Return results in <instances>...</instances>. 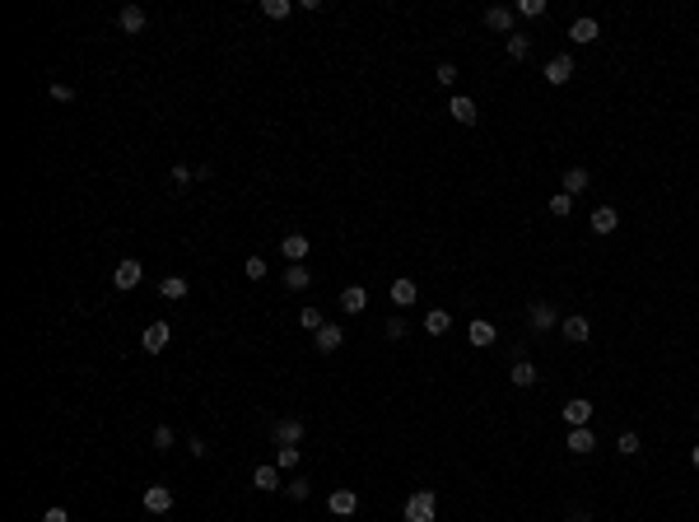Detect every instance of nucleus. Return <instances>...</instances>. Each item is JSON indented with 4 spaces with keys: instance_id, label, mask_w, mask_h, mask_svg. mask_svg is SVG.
<instances>
[{
    "instance_id": "5",
    "label": "nucleus",
    "mask_w": 699,
    "mask_h": 522,
    "mask_svg": "<svg viewBox=\"0 0 699 522\" xmlns=\"http://www.w3.org/2000/svg\"><path fill=\"white\" fill-rule=\"evenodd\" d=\"M140 280H144V266L135 261V256H122V261H117V271H112V285H117V289H135Z\"/></svg>"
},
{
    "instance_id": "44",
    "label": "nucleus",
    "mask_w": 699,
    "mask_h": 522,
    "mask_svg": "<svg viewBox=\"0 0 699 522\" xmlns=\"http://www.w3.org/2000/svg\"><path fill=\"white\" fill-rule=\"evenodd\" d=\"M690 462H695V471H699V448H690Z\"/></svg>"
},
{
    "instance_id": "19",
    "label": "nucleus",
    "mask_w": 699,
    "mask_h": 522,
    "mask_svg": "<svg viewBox=\"0 0 699 522\" xmlns=\"http://www.w3.org/2000/svg\"><path fill=\"white\" fill-rule=\"evenodd\" d=\"M308 238L303 234H285V243H280V252H285V261H303V256H308Z\"/></svg>"
},
{
    "instance_id": "18",
    "label": "nucleus",
    "mask_w": 699,
    "mask_h": 522,
    "mask_svg": "<svg viewBox=\"0 0 699 522\" xmlns=\"http://www.w3.org/2000/svg\"><path fill=\"white\" fill-rule=\"evenodd\" d=\"M252 489H285L280 485V467H252Z\"/></svg>"
},
{
    "instance_id": "22",
    "label": "nucleus",
    "mask_w": 699,
    "mask_h": 522,
    "mask_svg": "<svg viewBox=\"0 0 699 522\" xmlns=\"http://www.w3.org/2000/svg\"><path fill=\"white\" fill-rule=\"evenodd\" d=\"M117 23H122V33H140V28H144L149 19H144V10H140V5H126V10L117 14Z\"/></svg>"
},
{
    "instance_id": "3",
    "label": "nucleus",
    "mask_w": 699,
    "mask_h": 522,
    "mask_svg": "<svg viewBox=\"0 0 699 522\" xmlns=\"http://www.w3.org/2000/svg\"><path fill=\"white\" fill-rule=\"evenodd\" d=\"M555 303L550 299H532L527 303V322H532V331H550V327H555Z\"/></svg>"
},
{
    "instance_id": "1",
    "label": "nucleus",
    "mask_w": 699,
    "mask_h": 522,
    "mask_svg": "<svg viewBox=\"0 0 699 522\" xmlns=\"http://www.w3.org/2000/svg\"><path fill=\"white\" fill-rule=\"evenodd\" d=\"M438 518V494L433 489H415L406 499V522H433Z\"/></svg>"
},
{
    "instance_id": "40",
    "label": "nucleus",
    "mask_w": 699,
    "mask_h": 522,
    "mask_svg": "<svg viewBox=\"0 0 699 522\" xmlns=\"http://www.w3.org/2000/svg\"><path fill=\"white\" fill-rule=\"evenodd\" d=\"M52 98L56 103H70V98H75V89H70V84H52Z\"/></svg>"
},
{
    "instance_id": "4",
    "label": "nucleus",
    "mask_w": 699,
    "mask_h": 522,
    "mask_svg": "<svg viewBox=\"0 0 699 522\" xmlns=\"http://www.w3.org/2000/svg\"><path fill=\"white\" fill-rule=\"evenodd\" d=\"M559 415H564L569 429H588V420H592V401H588V397H569Z\"/></svg>"
},
{
    "instance_id": "20",
    "label": "nucleus",
    "mask_w": 699,
    "mask_h": 522,
    "mask_svg": "<svg viewBox=\"0 0 699 522\" xmlns=\"http://www.w3.org/2000/svg\"><path fill=\"white\" fill-rule=\"evenodd\" d=\"M508 378H513V387H532V382H536V364H532V359H513Z\"/></svg>"
},
{
    "instance_id": "10",
    "label": "nucleus",
    "mask_w": 699,
    "mask_h": 522,
    "mask_svg": "<svg viewBox=\"0 0 699 522\" xmlns=\"http://www.w3.org/2000/svg\"><path fill=\"white\" fill-rule=\"evenodd\" d=\"M559 331H564L569 345H588L592 327H588V317H583V312H574V317H564V327H559Z\"/></svg>"
},
{
    "instance_id": "17",
    "label": "nucleus",
    "mask_w": 699,
    "mask_h": 522,
    "mask_svg": "<svg viewBox=\"0 0 699 522\" xmlns=\"http://www.w3.org/2000/svg\"><path fill=\"white\" fill-rule=\"evenodd\" d=\"M341 308L345 312H364L368 308V289L364 285H345L341 289Z\"/></svg>"
},
{
    "instance_id": "33",
    "label": "nucleus",
    "mask_w": 699,
    "mask_h": 522,
    "mask_svg": "<svg viewBox=\"0 0 699 522\" xmlns=\"http://www.w3.org/2000/svg\"><path fill=\"white\" fill-rule=\"evenodd\" d=\"M518 14H522V19H541V14H545V0H518Z\"/></svg>"
},
{
    "instance_id": "32",
    "label": "nucleus",
    "mask_w": 699,
    "mask_h": 522,
    "mask_svg": "<svg viewBox=\"0 0 699 522\" xmlns=\"http://www.w3.org/2000/svg\"><path fill=\"white\" fill-rule=\"evenodd\" d=\"M615 448H620V457H634V453H639L644 443H639V433H634V429H625V433H620V443H615Z\"/></svg>"
},
{
    "instance_id": "14",
    "label": "nucleus",
    "mask_w": 699,
    "mask_h": 522,
    "mask_svg": "<svg viewBox=\"0 0 699 522\" xmlns=\"http://www.w3.org/2000/svg\"><path fill=\"white\" fill-rule=\"evenodd\" d=\"M588 224H592V234H601V238H606V234H615V224H620V215L610 210V205H597Z\"/></svg>"
},
{
    "instance_id": "15",
    "label": "nucleus",
    "mask_w": 699,
    "mask_h": 522,
    "mask_svg": "<svg viewBox=\"0 0 699 522\" xmlns=\"http://www.w3.org/2000/svg\"><path fill=\"white\" fill-rule=\"evenodd\" d=\"M326 504H331L336 518H350V513L359 509V494H355V489H331V499H326Z\"/></svg>"
},
{
    "instance_id": "43",
    "label": "nucleus",
    "mask_w": 699,
    "mask_h": 522,
    "mask_svg": "<svg viewBox=\"0 0 699 522\" xmlns=\"http://www.w3.org/2000/svg\"><path fill=\"white\" fill-rule=\"evenodd\" d=\"M187 453H191V457H205L210 448H205V438H191V443H187Z\"/></svg>"
},
{
    "instance_id": "7",
    "label": "nucleus",
    "mask_w": 699,
    "mask_h": 522,
    "mask_svg": "<svg viewBox=\"0 0 699 522\" xmlns=\"http://www.w3.org/2000/svg\"><path fill=\"white\" fill-rule=\"evenodd\" d=\"M466 341L476 345V350H489V345L499 341V331H494V322H485V317H476V322L466 327Z\"/></svg>"
},
{
    "instance_id": "36",
    "label": "nucleus",
    "mask_w": 699,
    "mask_h": 522,
    "mask_svg": "<svg viewBox=\"0 0 699 522\" xmlns=\"http://www.w3.org/2000/svg\"><path fill=\"white\" fill-rule=\"evenodd\" d=\"M299 322L308 327L312 336H317V331H322V327H326V322H322V312H317V308H303V312H299Z\"/></svg>"
},
{
    "instance_id": "2",
    "label": "nucleus",
    "mask_w": 699,
    "mask_h": 522,
    "mask_svg": "<svg viewBox=\"0 0 699 522\" xmlns=\"http://www.w3.org/2000/svg\"><path fill=\"white\" fill-rule=\"evenodd\" d=\"M303 433H308V424H303L299 415H289V420H275V424H271V443H275V448H299Z\"/></svg>"
},
{
    "instance_id": "23",
    "label": "nucleus",
    "mask_w": 699,
    "mask_h": 522,
    "mask_svg": "<svg viewBox=\"0 0 699 522\" xmlns=\"http://www.w3.org/2000/svg\"><path fill=\"white\" fill-rule=\"evenodd\" d=\"M559 187H564V196H583L588 191V168H569Z\"/></svg>"
},
{
    "instance_id": "12",
    "label": "nucleus",
    "mask_w": 699,
    "mask_h": 522,
    "mask_svg": "<svg viewBox=\"0 0 699 522\" xmlns=\"http://www.w3.org/2000/svg\"><path fill=\"white\" fill-rule=\"evenodd\" d=\"M312 345H317L322 355H336V350H341V345H345V331H341V327H331V322H326L322 331L312 336Z\"/></svg>"
},
{
    "instance_id": "25",
    "label": "nucleus",
    "mask_w": 699,
    "mask_h": 522,
    "mask_svg": "<svg viewBox=\"0 0 699 522\" xmlns=\"http://www.w3.org/2000/svg\"><path fill=\"white\" fill-rule=\"evenodd\" d=\"M159 294H164V299H173V303L187 299V280H182V276H164V280H159Z\"/></svg>"
},
{
    "instance_id": "38",
    "label": "nucleus",
    "mask_w": 699,
    "mask_h": 522,
    "mask_svg": "<svg viewBox=\"0 0 699 522\" xmlns=\"http://www.w3.org/2000/svg\"><path fill=\"white\" fill-rule=\"evenodd\" d=\"M438 84H443V89H453V84H457V66H453V61L438 66Z\"/></svg>"
},
{
    "instance_id": "13",
    "label": "nucleus",
    "mask_w": 699,
    "mask_h": 522,
    "mask_svg": "<svg viewBox=\"0 0 699 522\" xmlns=\"http://www.w3.org/2000/svg\"><path fill=\"white\" fill-rule=\"evenodd\" d=\"M569 38L588 47V42H597V38H601V23L597 19H574V23H569Z\"/></svg>"
},
{
    "instance_id": "45",
    "label": "nucleus",
    "mask_w": 699,
    "mask_h": 522,
    "mask_svg": "<svg viewBox=\"0 0 699 522\" xmlns=\"http://www.w3.org/2000/svg\"><path fill=\"white\" fill-rule=\"evenodd\" d=\"M695 415H699V411H695Z\"/></svg>"
},
{
    "instance_id": "11",
    "label": "nucleus",
    "mask_w": 699,
    "mask_h": 522,
    "mask_svg": "<svg viewBox=\"0 0 699 522\" xmlns=\"http://www.w3.org/2000/svg\"><path fill=\"white\" fill-rule=\"evenodd\" d=\"M168 336H173V331H168V322H149V327H144V336H140V345L149 350V355H159V350H168Z\"/></svg>"
},
{
    "instance_id": "24",
    "label": "nucleus",
    "mask_w": 699,
    "mask_h": 522,
    "mask_svg": "<svg viewBox=\"0 0 699 522\" xmlns=\"http://www.w3.org/2000/svg\"><path fill=\"white\" fill-rule=\"evenodd\" d=\"M592 448H597V438H592V429H569V453L588 457Z\"/></svg>"
},
{
    "instance_id": "9",
    "label": "nucleus",
    "mask_w": 699,
    "mask_h": 522,
    "mask_svg": "<svg viewBox=\"0 0 699 522\" xmlns=\"http://www.w3.org/2000/svg\"><path fill=\"white\" fill-rule=\"evenodd\" d=\"M140 504H144L149 513H168V509H173V489H168V485H149V489L140 494Z\"/></svg>"
},
{
    "instance_id": "26",
    "label": "nucleus",
    "mask_w": 699,
    "mask_h": 522,
    "mask_svg": "<svg viewBox=\"0 0 699 522\" xmlns=\"http://www.w3.org/2000/svg\"><path fill=\"white\" fill-rule=\"evenodd\" d=\"M392 303H397V308H411L415 303V280H392Z\"/></svg>"
},
{
    "instance_id": "41",
    "label": "nucleus",
    "mask_w": 699,
    "mask_h": 522,
    "mask_svg": "<svg viewBox=\"0 0 699 522\" xmlns=\"http://www.w3.org/2000/svg\"><path fill=\"white\" fill-rule=\"evenodd\" d=\"M401 336H406V322H401V317H392V322H387V341H401Z\"/></svg>"
},
{
    "instance_id": "6",
    "label": "nucleus",
    "mask_w": 699,
    "mask_h": 522,
    "mask_svg": "<svg viewBox=\"0 0 699 522\" xmlns=\"http://www.w3.org/2000/svg\"><path fill=\"white\" fill-rule=\"evenodd\" d=\"M541 75H545V84H569L574 79V56H550Z\"/></svg>"
},
{
    "instance_id": "39",
    "label": "nucleus",
    "mask_w": 699,
    "mask_h": 522,
    "mask_svg": "<svg viewBox=\"0 0 699 522\" xmlns=\"http://www.w3.org/2000/svg\"><path fill=\"white\" fill-rule=\"evenodd\" d=\"M154 448H159V453L173 448V429H168V424H159V429H154Z\"/></svg>"
},
{
    "instance_id": "42",
    "label": "nucleus",
    "mask_w": 699,
    "mask_h": 522,
    "mask_svg": "<svg viewBox=\"0 0 699 522\" xmlns=\"http://www.w3.org/2000/svg\"><path fill=\"white\" fill-rule=\"evenodd\" d=\"M42 522H70V513H66V509H47Z\"/></svg>"
},
{
    "instance_id": "29",
    "label": "nucleus",
    "mask_w": 699,
    "mask_h": 522,
    "mask_svg": "<svg viewBox=\"0 0 699 522\" xmlns=\"http://www.w3.org/2000/svg\"><path fill=\"white\" fill-rule=\"evenodd\" d=\"M275 467L280 471H294V467H299V448H275Z\"/></svg>"
},
{
    "instance_id": "27",
    "label": "nucleus",
    "mask_w": 699,
    "mask_h": 522,
    "mask_svg": "<svg viewBox=\"0 0 699 522\" xmlns=\"http://www.w3.org/2000/svg\"><path fill=\"white\" fill-rule=\"evenodd\" d=\"M504 47H508V61H527V52H532V38H527V33H508V42H504Z\"/></svg>"
},
{
    "instance_id": "37",
    "label": "nucleus",
    "mask_w": 699,
    "mask_h": 522,
    "mask_svg": "<svg viewBox=\"0 0 699 522\" xmlns=\"http://www.w3.org/2000/svg\"><path fill=\"white\" fill-rule=\"evenodd\" d=\"M191 182H196V173H191V168H182V164L173 168V187H178V191H187Z\"/></svg>"
},
{
    "instance_id": "16",
    "label": "nucleus",
    "mask_w": 699,
    "mask_h": 522,
    "mask_svg": "<svg viewBox=\"0 0 699 522\" xmlns=\"http://www.w3.org/2000/svg\"><path fill=\"white\" fill-rule=\"evenodd\" d=\"M485 28H494V33H513V10L508 5H489L485 10Z\"/></svg>"
},
{
    "instance_id": "8",
    "label": "nucleus",
    "mask_w": 699,
    "mask_h": 522,
    "mask_svg": "<svg viewBox=\"0 0 699 522\" xmlns=\"http://www.w3.org/2000/svg\"><path fill=\"white\" fill-rule=\"evenodd\" d=\"M448 112H453L462 126H476L480 112H476V98H466V93H453V103H448Z\"/></svg>"
},
{
    "instance_id": "30",
    "label": "nucleus",
    "mask_w": 699,
    "mask_h": 522,
    "mask_svg": "<svg viewBox=\"0 0 699 522\" xmlns=\"http://www.w3.org/2000/svg\"><path fill=\"white\" fill-rule=\"evenodd\" d=\"M261 14L266 19H289V0H261Z\"/></svg>"
},
{
    "instance_id": "28",
    "label": "nucleus",
    "mask_w": 699,
    "mask_h": 522,
    "mask_svg": "<svg viewBox=\"0 0 699 522\" xmlns=\"http://www.w3.org/2000/svg\"><path fill=\"white\" fill-rule=\"evenodd\" d=\"M448 327H453V317H448V312H443V308H433V312H424V331H429V336H443V331H448Z\"/></svg>"
},
{
    "instance_id": "31",
    "label": "nucleus",
    "mask_w": 699,
    "mask_h": 522,
    "mask_svg": "<svg viewBox=\"0 0 699 522\" xmlns=\"http://www.w3.org/2000/svg\"><path fill=\"white\" fill-rule=\"evenodd\" d=\"M569 210H574V196H564V191H555V196H550V215H555V220H564Z\"/></svg>"
},
{
    "instance_id": "35",
    "label": "nucleus",
    "mask_w": 699,
    "mask_h": 522,
    "mask_svg": "<svg viewBox=\"0 0 699 522\" xmlns=\"http://www.w3.org/2000/svg\"><path fill=\"white\" fill-rule=\"evenodd\" d=\"M243 276L247 280H266V261H261V256H247V261H243Z\"/></svg>"
},
{
    "instance_id": "21",
    "label": "nucleus",
    "mask_w": 699,
    "mask_h": 522,
    "mask_svg": "<svg viewBox=\"0 0 699 522\" xmlns=\"http://www.w3.org/2000/svg\"><path fill=\"white\" fill-rule=\"evenodd\" d=\"M312 285V271L303 266V261H289L285 266V289H308Z\"/></svg>"
},
{
    "instance_id": "34",
    "label": "nucleus",
    "mask_w": 699,
    "mask_h": 522,
    "mask_svg": "<svg viewBox=\"0 0 699 522\" xmlns=\"http://www.w3.org/2000/svg\"><path fill=\"white\" fill-rule=\"evenodd\" d=\"M289 499H308V494H312V480H303V476H294V480H289Z\"/></svg>"
}]
</instances>
